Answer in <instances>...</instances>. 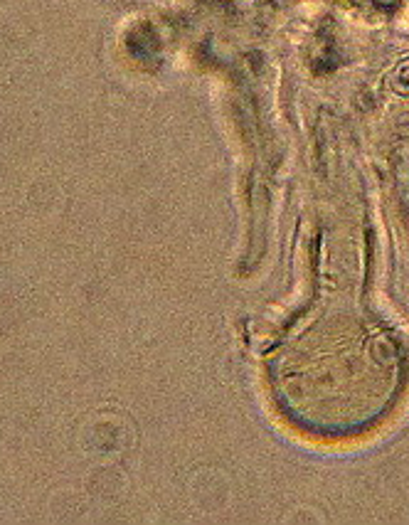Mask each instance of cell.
<instances>
[{
    "instance_id": "6da1fadb",
    "label": "cell",
    "mask_w": 409,
    "mask_h": 525,
    "mask_svg": "<svg viewBox=\"0 0 409 525\" xmlns=\"http://www.w3.org/2000/svg\"><path fill=\"white\" fill-rule=\"evenodd\" d=\"M272 395L286 420L345 439L385 420L405 383V358L385 321L353 309L301 318L269 353Z\"/></svg>"
}]
</instances>
